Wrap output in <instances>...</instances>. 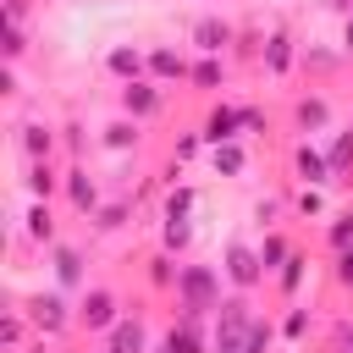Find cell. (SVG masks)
Listing matches in <instances>:
<instances>
[{
    "mask_svg": "<svg viewBox=\"0 0 353 353\" xmlns=\"http://www.w3.org/2000/svg\"><path fill=\"white\" fill-rule=\"evenodd\" d=\"M171 292H176V314L204 320L210 309H221V270H210V265H182Z\"/></svg>",
    "mask_w": 353,
    "mask_h": 353,
    "instance_id": "6da1fadb",
    "label": "cell"
},
{
    "mask_svg": "<svg viewBox=\"0 0 353 353\" xmlns=\"http://www.w3.org/2000/svg\"><path fill=\"white\" fill-rule=\"evenodd\" d=\"M116 320H121V298H116V287H83V298H77V325L105 336Z\"/></svg>",
    "mask_w": 353,
    "mask_h": 353,
    "instance_id": "7a4b0ae2",
    "label": "cell"
},
{
    "mask_svg": "<svg viewBox=\"0 0 353 353\" xmlns=\"http://www.w3.org/2000/svg\"><path fill=\"white\" fill-rule=\"evenodd\" d=\"M221 276H226L237 292H254V287L265 281V270H259V248H248L243 237H232V243H226V259H221Z\"/></svg>",
    "mask_w": 353,
    "mask_h": 353,
    "instance_id": "3957f363",
    "label": "cell"
},
{
    "mask_svg": "<svg viewBox=\"0 0 353 353\" xmlns=\"http://www.w3.org/2000/svg\"><path fill=\"white\" fill-rule=\"evenodd\" d=\"M28 320L39 325V336H61L66 325H77V309H66V292H33Z\"/></svg>",
    "mask_w": 353,
    "mask_h": 353,
    "instance_id": "277c9868",
    "label": "cell"
},
{
    "mask_svg": "<svg viewBox=\"0 0 353 353\" xmlns=\"http://www.w3.org/2000/svg\"><path fill=\"white\" fill-rule=\"evenodd\" d=\"M243 116H248V105H210V116H204V127H199V138L215 149V143H237L243 138Z\"/></svg>",
    "mask_w": 353,
    "mask_h": 353,
    "instance_id": "5b68a950",
    "label": "cell"
},
{
    "mask_svg": "<svg viewBox=\"0 0 353 353\" xmlns=\"http://www.w3.org/2000/svg\"><path fill=\"white\" fill-rule=\"evenodd\" d=\"M121 110H127L132 121H149V116H160V110H165V88H160L154 77L121 83Z\"/></svg>",
    "mask_w": 353,
    "mask_h": 353,
    "instance_id": "8992f818",
    "label": "cell"
},
{
    "mask_svg": "<svg viewBox=\"0 0 353 353\" xmlns=\"http://www.w3.org/2000/svg\"><path fill=\"white\" fill-rule=\"evenodd\" d=\"M292 176H298V188H325V182H331V160H325V149H314L309 138L292 143Z\"/></svg>",
    "mask_w": 353,
    "mask_h": 353,
    "instance_id": "52a82bcc",
    "label": "cell"
},
{
    "mask_svg": "<svg viewBox=\"0 0 353 353\" xmlns=\"http://www.w3.org/2000/svg\"><path fill=\"white\" fill-rule=\"evenodd\" d=\"M99 353H149V325L143 314H121L110 331H105V347Z\"/></svg>",
    "mask_w": 353,
    "mask_h": 353,
    "instance_id": "ba28073f",
    "label": "cell"
},
{
    "mask_svg": "<svg viewBox=\"0 0 353 353\" xmlns=\"http://www.w3.org/2000/svg\"><path fill=\"white\" fill-rule=\"evenodd\" d=\"M50 270H55V292L83 287V248L77 243H55L50 248Z\"/></svg>",
    "mask_w": 353,
    "mask_h": 353,
    "instance_id": "9c48e42d",
    "label": "cell"
},
{
    "mask_svg": "<svg viewBox=\"0 0 353 353\" xmlns=\"http://www.w3.org/2000/svg\"><path fill=\"white\" fill-rule=\"evenodd\" d=\"M154 353H204V320L176 314V325L160 336V347H154Z\"/></svg>",
    "mask_w": 353,
    "mask_h": 353,
    "instance_id": "30bf717a",
    "label": "cell"
},
{
    "mask_svg": "<svg viewBox=\"0 0 353 353\" xmlns=\"http://www.w3.org/2000/svg\"><path fill=\"white\" fill-rule=\"evenodd\" d=\"M188 39H193L199 55H226V44H232V22H226V17H199Z\"/></svg>",
    "mask_w": 353,
    "mask_h": 353,
    "instance_id": "8fae6325",
    "label": "cell"
},
{
    "mask_svg": "<svg viewBox=\"0 0 353 353\" xmlns=\"http://www.w3.org/2000/svg\"><path fill=\"white\" fill-rule=\"evenodd\" d=\"M292 132H331V99L325 94H303L292 105Z\"/></svg>",
    "mask_w": 353,
    "mask_h": 353,
    "instance_id": "7c38bea8",
    "label": "cell"
},
{
    "mask_svg": "<svg viewBox=\"0 0 353 353\" xmlns=\"http://www.w3.org/2000/svg\"><path fill=\"white\" fill-rule=\"evenodd\" d=\"M66 199H72V210H77V215H88V221H94V210H99V182H94L83 165H66Z\"/></svg>",
    "mask_w": 353,
    "mask_h": 353,
    "instance_id": "4fadbf2b",
    "label": "cell"
},
{
    "mask_svg": "<svg viewBox=\"0 0 353 353\" xmlns=\"http://www.w3.org/2000/svg\"><path fill=\"white\" fill-rule=\"evenodd\" d=\"M105 72H110V77H121V83H138V77L149 72V55H143V50H132V44H116V50L105 55Z\"/></svg>",
    "mask_w": 353,
    "mask_h": 353,
    "instance_id": "5bb4252c",
    "label": "cell"
},
{
    "mask_svg": "<svg viewBox=\"0 0 353 353\" xmlns=\"http://www.w3.org/2000/svg\"><path fill=\"white\" fill-rule=\"evenodd\" d=\"M265 72H270V77H287V72H292V33H287V28H276V33L265 39Z\"/></svg>",
    "mask_w": 353,
    "mask_h": 353,
    "instance_id": "9a60e30c",
    "label": "cell"
},
{
    "mask_svg": "<svg viewBox=\"0 0 353 353\" xmlns=\"http://www.w3.org/2000/svg\"><path fill=\"white\" fill-rule=\"evenodd\" d=\"M55 154V127L50 121H28L22 127V160H50Z\"/></svg>",
    "mask_w": 353,
    "mask_h": 353,
    "instance_id": "2e32d148",
    "label": "cell"
},
{
    "mask_svg": "<svg viewBox=\"0 0 353 353\" xmlns=\"http://www.w3.org/2000/svg\"><path fill=\"white\" fill-rule=\"evenodd\" d=\"M210 171H215V176H243V171H248L243 138H237V143H215V149H210Z\"/></svg>",
    "mask_w": 353,
    "mask_h": 353,
    "instance_id": "e0dca14e",
    "label": "cell"
},
{
    "mask_svg": "<svg viewBox=\"0 0 353 353\" xmlns=\"http://www.w3.org/2000/svg\"><path fill=\"white\" fill-rule=\"evenodd\" d=\"M188 72H193V66H188L176 50H149V77H154V83H182Z\"/></svg>",
    "mask_w": 353,
    "mask_h": 353,
    "instance_id": "ac0fdd59",
    "label": "cell"
},
{
    "mask_svg": "<svg viewBox=\"0 0 353 353\" xmlns=\"http://www.w3.org/2000/svg\"><path fill=\"white\" fill-rule=\"evenodd\" d=\"M22 232H28L33 243H50V248H55V215H50V204H44V199H33V204H28Z\"/></svg>",
    "mask_w": 353,
    "mask_h": 353,
    "instance_id": "d6986e66",
    "label": "cell"
},
{
    "mask_svg": "<svg viewBox=\"0 0 353 353\" xmlns=\"http://www.w3.org/2000/svg\"><path fill=\"white\" fill-rule=\"evenodd\" d=\"M188 83L204 88V94H210V88H226V61H221V55H199L193 72H188Z\"/></svg>",
    "mask_w": 353,
    "mask_h": 353,
    "instance_id": "ffe728a7",
    "label": "cell"
},
{
    "mask_svg": "<svg viewBox=\"0 0 353 353\" xmlns=\"http://www.w3.org/2000/svg\"><path fill=\"white\" fill-rule=\"evenodd\" d=\"M22 182H28V193H33V199H44V204H50V193H55L66 176H55V165H50V160H28V176H22Z\"/></svg>",
    "mask_w": 353,
    "mask_h": 353,
    "instance_id": "44dd1931",
    "label": "cell"
},
{
    "mask_svg": "<svg viewBox=\"0 0 353 353\" xmlns=\"http://www.w3.org/2000/svg\"><path fill=\"white\" fill-rule=\"evenodd\" d=\"M287 259H292V243H287L281 232H265V243H259V270H265V276H276Z\"/></svg>",
    "mask_w": 353,
    "mask_h": 353,
    "instance_id": "7402d4cb",
    "label": "cell"
},
{
    "mask_svg": "<svg viewBox=\"0 0 353 353\" xmlns=\"http://www.w3.org/2000/svg\"><path fill=\"white\" fill-rule=\"evenodd\" d=\"M303 270H309V254H298V248H292V259L276 270V287H281V298H287V303L298 298V287H303Z\"/></svg>",
    "mask_w": 353,
    "mask_h": 353,
    "instance_id": "603a6c76",
    "label": "cell"
},
{
    "mask_svg": "<svg viewBox=\"0 0 353 353\" xmlns=\"http://www.w3.org/2000/svg\"><path fill=\"white\" fill-rule=\"evenodd\" d=\"M138 127H143V121L121 116V121H110V127H105V138H99V143H105V149H138V138H143Z\"/></svg>",
    "mask_w": 353,
    "mask_h": 353,
    "instance_id": "cb8c5ba5",
    "label": "cell"
},
{
    "mask_svg": "<svg viewBox=\"0 0 353 353\" xmlns=\"http://www.w3.org/2000/svg\"><path fill=\"white\" fill-rule=\"evenodd\" d=\"M193 204H199L193 188H171L165 204H160V221H193Z\"/></svg>",
    "mask_w": 353,
    "mask_h": 353,
    "instance_id": "d4e9b609",
    "label": "cell"
},
{
    "mask_svg": "<svg viewBox=\"0 0 353 353\" xmlns=\"http://www.w3.org/2000/svg\"><path fill=\"white\" fill-rule=\"evenodd\" d=\"M325 160H331V176H342V171L353 165V127H342V132L331 138V149H325Z\"/></svg>",
    "mask_w": 353,
    "mask_h": 353,
    "instance_id": "484cf974",
    "label": "cell"
},
{
    "mask_svg": "<svg viewBox=\"0 0 353 353\" xmlns=\"http://www.w3.org/2000/svg\"><path fill=\"white\" fill-rule=\"evenodd\" d=\"M325 243H331V254L353 248V210H336V215H331V226H325Z\"/></svg>",
    "mask_w": 353,
    "mask_h": 353,
    "instance_id": "4316f807",
    "label": "cell"
},
{
    "mask_svg": "<svg viewBox=\"0 0 353 353\" xmlns=\"http://www.w3.org/2000/svg\"><path fill=\"white\" fill-rule=\"evenodd\" d=\"M127 215H132V199H116V204H99V210H94V226H99V232H116Z\"/></svg>",
    "mask_w": 353,
    "mask_h": 353,
    "instance_id": "83f0119b",
    "label": "cell"
},
{
    "mask_svg": "<svg viewBox=\"0 0 353 353\" xmlns=\"http://www.w3.org/2000/svg\"><path fill=\"white\" fill-rule=\"evenodd\" d=\"M160 243H165V254H182L193 243V221H165L160 226Z\"/></svg>",
    "mask_w": 353,
    "mask_h": 353,
    "instance_id": "f1b7e54d",
    "label": "cell"
},
{
    "mask_svg": "<svg viewBox=\"0 0 353 353\" xmlns=\"http://www.w3.org/2000/svg\"><path fill=\"white\" fill-rule=\"evenodd\" d=\"M22 336H28V320H22V309H11L6 325H0V347L6 353H22Z\"/></svg>",
    "mask_w": 353,
    "mask_h": 353,
    "instance_id": "f546056e",
    "label": "cell"
},
{
    "mask_svg": "<svg viewBox=\"0 0 353 353\" xmlns=\"http://www.w3.org/2000/svg\"><path fill=\"white\" fill-rule=\"evenodd\" d=\"M292 210H298L303 221H309V215H325V193H320V188H298V193H292Z\"/></svg>",
    "mask_w": 353,
    "mask_h": 353,
    "instance_id": "4dcf8cb0",
    "label": "cell"
},
{
    "mask_svg": "<svg viewBox=\"0 0 353 353\" xmlns=\"http://www.w3.org/2000/svg\"><path fill=\"white\" fill-rule=\"evenodd\" d=\"M309 325H314V320H309V309H298V303H292V309H287V320H281V336H287V342H303V336H309Z\"/></svg>",
    "mask_w": 353,
    "mask_h": 353,
    "instance_id": "1f68e13d",
    "label": "cell"
},
{
    "mask_svg": "<svg viewBox=\"0 0 353 353\" xmlns=\"http://www.w3.org/2000/svg\"><path fill=\"white\" fill-rule=\"evenodd\" d=\"M254 215H259V226L270 232V226H276V215H281V199H259V204H254Z\"/></svg>",
    "mask_w": 353,
    "mask_h": 353,
    "instance_id": "d6a6232c",
    "label": "cell"
},
{
    "mask_svg": "<svg viewBox=\"0 0 353 353\" xmlns=\"http://www.w3.org/2000/svg\"><path fill=\"white\" fill-rule=\"evenodd\" d=\"M336 287H347V292H353V248H342V254H336Z\"/></svg>",
    "mask_w": 353,
    "mask_h": 353,
    "instance_id": "836d02e7",
    "label": "cell"
},
{
    "mask_svg": "<svg viewBox=\"0 0 353 353\" xmlns=\"http://www.w3.org/2000/svg\"><path fill=\"white\" fill-rule=\"evenodd\" d=\"M303 66H314V72H325V66H336V55H331V50H309V55H303Z\"/></svg>",
    "mask_w": 353,
    "mask_h": 353,
    "instance_id": "e575fe53",
    "label": "cell"
},
{
    "mask_svg": "<svg viewBox=\"0 0 353 353\" xmlns=\"http://www.w3.org/2000/svg\"><path fill=\"white\" fill-rule=\"evenodd\" d=\"M325 6H331V11H353V0H325Z\"/></svg>",
    "mask_w": 353,
    "mask_h": 353,
    "instance_id": "d590c367",
    "label": "cell"
},
{
    "mask_svg": "<svg viewBox=\"0 0 353 353\" xmlns=\"http://www.w3.org/2000/svg\"><path fill=\"white\" fill-rule=\"evenodd\" d=\"M28 353H44V342H39V347H28Z\"/></svg>",
    "mask_w": 353,
    "mask_h": 353,
    "instance_id": "8d00e7d4",
    "label": "cell"
},
{
    "mask_svg": "<svg viewBox=\"0 0 353 353\" xmlns=\"http://www.w3.org/2000/svg\"><path fill=\"white\" fill-rule=\"evenodd\" d=\"M347 353H353V347H347Z\"/></svg>",
    "mask_w": 353,
    "mask_h": 353,
    "instance_id": "74e56055",
    "label": "cell"
}]
</instances>
